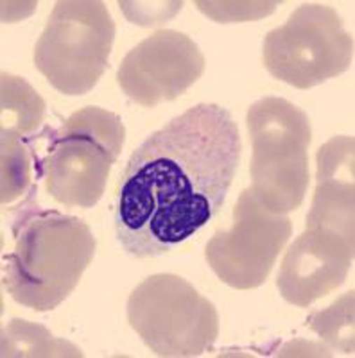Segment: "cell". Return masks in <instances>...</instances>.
Listing matches in <instances>:
<instances>
[{"mask_svg": "<svg viewBox=\"0 0 355 358\" xmlns=\"http://www.w3.org/2000/svg\"><path fill=\"white\" fill-rule=\"evenodd\" d=\"M242 142L230 110L201 102L149 134L117 183L115 233L135 258L167 255L225 206Z\"/></svg>", "mask_w": 355, "mask_h": 358, "instance_id": "6da1fadb", "label": "cell"}, {"mask_svg": "<svg viewBox=\"0 0 355 358\" xmlns=\"http://www.w3.org/2000/svg\"><path fill=\"white\" fill-rule=\"evenodd\" d=\"M15 248L4 255V287L34 312L57 308L74 292L97 248L88 224L27 204L13 222Z\"/></svg>", "mask_w": 355, "mask_h": 358, "instance_id": "7a4b0ae2", "label": "cell"}, {"mask_svg": "<svg viewBox=\"0 0 355 358\" xmlns=\"http://www.w3.org/2000/svg\"><path fill=\"white\" fill-rule=\"evenodd\" d=\"M40 174L46 190L67 208H92L104 194L111 165L126 140L123 118L99 106H88L49 129Z\"/></svg>", "mask_w": 355, "mask_h": 358, "instance_id": "3957f363", "label": "cell"}, {"mask_svg": "<svg viewBox=\"0 0 355 358\" xmlns=\"http://www.w3.org/2000/svg\"><path fill=\"white\" fill-rule=\"evenodd\" d=\"M246 122L253 145L249 188L267 212L298 210L310 181L309 117L286 99L264 97L249 106Z\"/></svg>", "mask_w": 355, "mask_h": 358, "instance_id": "277c9868", "label": "cell"}, {"mask_svg": "<svg viewBox=\"0 0 355 358\" xmlns=\"http://www.w3.org/2000/svg\"><path fill=\"white\" fill-rule=\"evenodd\" d=\"M113 38L104 2L60 0L36 41L34 65L60 94L85 95L108 69Z\"/></svg>", "mask_w": 355, "mask_h": 358, "instance_id": "5b68a950", "label": "cell"}, {"mask_svg": "<svg viewBox=\"0 0 355 358\" xmlns=\"http://www.w3.org/2000/svg\"><path fill=\"white\" fill-rule=\"evenodd\" d=\"M127 322L144 344L165 358L201 357L219 335V313L178 274H153L127 299Z\"/></svg>", "mask_w": 355, "mask_h": 358, "instance_id": "8992f818", "label": "cell"}, {"mask_svg": "<svg viewBox=\"0 0 355 358\" xmlns=\"http://www.w3.org/2000/svg\"><path fill=\"white\" fill-rule=\"evenodd\" d=\"M262 59L274 79L309 90L350 69L354 38L335 9L309 2L267 33Z\"/></svg>", "mask_w": 355, "mask_h": 358, "instance_id": "52a82bcc", "label": "cell"}, {"mask_svg": "<svg viewBox=\"0 0 355 358\" xmlns=\"http://www.w3.org/2000/svg\"><path fill=\"white\" fill-rule=\"evenodd\" d=\"M291 235L289 217L267 212L251 188H246L233 208V226L214 233L204 258L225 285L235 290L257 289L267 280Z\"/></svg>", "mask_w": 355, "mask_h": 358, "instance_id": "ba28073f", "label": "cell"}, {"mask_svg": "<svg viewBox=\"0 0 355 358\" xmlns=\"http://www.w3.org/2000/svg\"><path fill=\"white\" fill-rule=\"evenodd\" d=\"M203 52L190 36L160 29L135 45L117 70V85L133 102L155 108L183 95L203 76Z\"/></svg>", "mask_w": 355, "mask_h": 358, "instance_id": "9c48e42d", "label": "cell"}, {"mask_svg": "<svg viewBox=\"0 0 355 358\" xmlns=\"http://www.w3.org/2000/svg\"><path fill=\"white\" fill-rule=\"evenodd\" d=\"M354 264V241L327 228H305L282 260L277 287L287 303L307 308L343 285Z\"/></svg>", "mask_w": 355, "mask_h": 358, "instance_id": "30bf717a", "label": "cell"}, {"mask_svg": "<svg viewBox=\"0 0 355 358\" xmlns=\"http://www.w3.org/2000/svg\"><path fill=\"white\" fill-rule=\"evenodd\" d=\"M354 136L339 134L316 155V188L307 228H327L354 241Z\"/></svg>", "mask_w": 355, "mask_h": 358, "instance_id": "8fae6325", "label": "cell"}, {"mask_svg": "<svg viewBox=\"0 0 355 358\" xmlns=\"http://www.w3.org/2000/svg\"><path fill=\"white\" fill-rule=\"evenodd\" d=\"M46 118V102L24 78L2 72V131L33 134Z\"/></svg>", "mask_w": 355, "mask_h": 358, "instance_id": "7c38bea8", "label": "cell"}, {"mask_svg": "<svg viewBox=\"0 0 355 358\" xmlns=\"http://www.w3.org/2000/svg\"><path fill=\"white\" fill-rule=\"evenodd\" d=\"M2 358L13 357H83L72 342L57 338L46 326L24 319H11L2 330Z\"/></svg>", "mask_w": 355, "mask_h": 358, "instance_id": "4fadbf2b", "label": "cell"}, {"mask_svg": "<svg viewBox=\"0 0 355 358\" xmlns=\"http://www.w3.org/2000/svg\"><path fill=\"white\" fill-rule=\"evenodd\" d=\"M354 290H350L334 305L316 310L307 319L310 330L347 355H354Z\"/></svg>", "mask_w": 355, "mask_h": 358, "instance_id": "5bb4252c", "label": "cell"}, {"mask_svg": "<svg viewBox=\"0 0 355 358\" xmlns=\"http://www.w3.org/2000/svg\"><path fill=\"white\" fill-rule=\"evenodd\" d=\"M33 162L20 134L2 131V204L25 194L33 179Z\"/></svg>", "mask_w": 355, "mask_h": 358, "instance_id": "9a60e30c", "label": "cell"}, {"mask_svg": "<svg viewBox=\"0 0 355 358\" xmlns=\"http://www.w3.org/2000/svg\"><path fill=\"white\" fill-rule=\"evenodd\" d=\"M197 9L219 24L260 20L274 11L278 2H204L197 0Z\"/></svg>", "mask_w": 355, "mask_h": 358, "instance_id": "2e32d148", "label": "cell"}]
</instances>
